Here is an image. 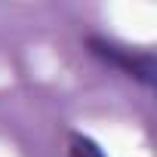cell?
Here are the masks:
<instances>
[{
  "mask_svg": "<svg viewBox=\"0 0 157 157\" xmlns=\"http://www.w3.org/2000/svg\"><path fill=\"white\" fill-rule=\"evenodd\" d=\"M93 52L99 59H105L108 65L120 68L123 74L136 77L142 83H154V56L148 52H132V49H123V46H114V43H105V40H90Z\"/></svg>",
  "mask_w": 157,
  "mask_h": 157,
  "instance_id": "obj_1",
  "label": "cell"
},
{
  "mask_svg": "<svg viewBox=\"0 0 157 157\" xmlns=\"http://www.w3.org/2000/svg\"><path fill=\"white\" fill-rule=\"evenodd\" d=\"M68 157H105L102 148L93 142V139H83V136H74L71 139V154Z\"/></svg>",
  "mask_w": 157,
  "mask_h": 157,
  "instance_id": "obj_2",
  "label": "cell"
}]
</instances>
